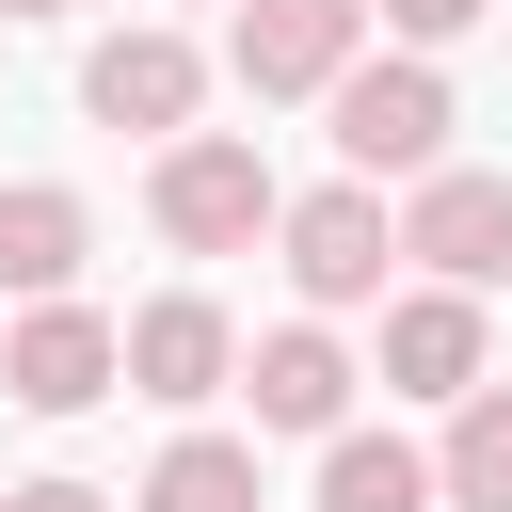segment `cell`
<instances>
[{"label":"cell","mask_w":512,"mask_h":512,"mask_svg":"<svg viewBox=\"0 0 512 512\" xmlns=\"http://www.w3.org/2000/svg\"><path fill=\"white\" fill-rule=\"evenodd\" d=\"M144 208H160V240H176V256H240V240H272V224H288L272 160H256V144H224V128H176Z\"/></svg>","instance_id":"6da1fadb"},{"label":"cell","mask_w":512,"mask_h":512,"mask_svg":"<svg viewBox=\"0 0 512 512\" xmlns=\"http://www.w3.org/2000/svg\"><path fill=\"white\" fill-rule=\"evenodd\" d=\"M336 160L352 176H432L448 160V80L400 48V64H336Z\"/></svg>","instance_id":"7a4b0ae2"},{"label":"cell","mask_w":512,"mask_h":512,"mask_svg":"<svg viewBox=\"0 0 512 512\" xmlns=\"http://www.w3.org/2000/svg\"><path fill=\"white\" fill-rule=\"evenodd\" d=\"M128 384V320H96V304H32L16 336H0V400H32V416H80V400H112Z\"/></svg>","instance_id":"3957f363"},{"label":"cell","mask_w":512,"mask_h":512,"mask_svg":"<svg viewBox=\"0 0 512 512\" xmlns=\"http://www.w3.org/2000/svg\"><path fill=\"white\" fill-rule=\"evenodd\" d=\"M272 240H288V288H304V304H384V256H400V224H384V192H368V176L304 192Z\"/></svg>","instance_id":"277c9868"},{"label":"cell","mask_w":512,"mask_h":512,"mask_svg":"<svg viewBox=\"0 0 512 512\" xmlns=\"http://www.w3.org/2000/svg\"><path fill=\"white\" fill-rule=\"evenodd\" d=\"M352 48H368V0H240V32H224L240 96H336Z\"/></svg>","instance_id":"5b68a950"},{"label":"cell","mask_w":512,"mask_h":512,"mask_svg":"<svg viewBox=\"0 0 512 512\" xmlns=\"http://www.w3.org/2000/svg\"><path fill=\"white\" fill-rule=\"evenodd\" d=\"M400 256L416 272H448V288H496L512 272V176H416V208H400Z\"/></svg>","instance_id":"8992f818"},{"label":"cell","mask_w":512,"mask_h":512,"mask_svg":"<svg viewBox=\"0 0 512 512\" xmlns=\"http://www.w3.org/2000/svg\"><path fill=\"white\" fill-rule=\"evenodd\" d=\"M192 96H208V64H192L176 32H112V48L80 64V112H96V128H144V144H176Z\"/></svg>","instance_id":"52a82bcc"},{"label":"cell","mask_w":512,"mask_h":512,"mask_svg":"<svg viewBox=\"0 0 512 512\" xmlns=\"http://www.w3.org/2000/svg\"><path fill=\"white\" fill-rule=\"evenodd\" d=\"M128 384H144V400H176V416H192V400H224V384H240V336H224V304H208V288L144 304V320H128Z\"/></svg>","instance_id":"ba28073f"},{"label":"cell","mask_w":512,"mask_h":512,"mask_svg":"<svg viewBox=\"0 0 512 512\" xmlns=\"http://www.w3.org/2000/svg\"><path fill=\"white\" fill-rule=\"evenodd\" d=\"M384 384L400 400H464L480 384V288H416V304H384Z\"/></svg>","instance_id":"9c48e42d"},{"label":"cell","mask_w":512,"mask_h":512,"mask_svg":"<svg viewBox=\"0 0 512 512\" xmlns=\"http://www.w3.org/2000/svg\"><path fill=\"white\" fill-rule=\"evenodd\" d=\"M240 384H256V432H336V416H352V352H336L320 320L256 336V368H240Z\"/></svg>","instance_id":"30bf717a"},{"label":"cell","mask_w":512,"mask_h":512,"mask_svg":"<svg viewBox=\"0 0 512 512\" xmlns=\"http://www.w3.org/2000/svg\"><path fill=\"white\" fill-rule=\"evenodd\" d=\"M80 240H96V224H80V192H48V176H16V192H0V288H16V304L80 288Z\"/></svg>","instance_id":"8fae6325"},{"label":"cell","mask_w":512,"mask_h":512,"mask_svg":"<svg viewBox=\"0 0 512 512\" xmlns=\"http://www.w3.org/2000/svg\"><path fill=\"white\" fill-rule=\"evenodd\" d=\"M448 496V464H416L400 432H336L320 448V512H432Z\"/></svg>","instance_id":"7c38bea8"},{"label":"cell","mask_w":512,"mask_h":512,"mask_svg":"<svg viewBox=\"0 0 512 512\" xmlns=\"http://www.w3.org/2000/svg\"><path fill=\"white\" fill-rule=\"evenodd\" d=\"M448 512H512V384L448 400Z\"/></svg>","instance_id":"4fadbf2b"},{"label":"cell","mask_w":512,"mask_h":512,"mask_svg":"<svg viewBox=\"0 0 512 512\" xmlns=\"http://www.w3.org/2000/svg\"><path fill=\"white\" fill-rule=\"evenodd\" d=\"M144 512H256V448L240 432H176L160 480H144Z\"/></svg>","instance_id":"5bb4252c"},{"label":"cell","mask_w":512,"mask_h":512,"mask_svg":"<svg viewBox=\"0 0 512 512\" xmlns=\"http://www.w3.org/2000/svg\"><path fill=\"white\" fill-rule=\"evenodd\" d=\"M384 16H400V32H416V48H448V32H480V16H496V0H384Z\"/></svg>","instance_id":"9a60e30c"},{"label":"cell","mask_w":512,"mask_h":512,"mask_svg":"<svg viewBox=\"0 0 512 512\" xmlns=\"http://www.w3.org/2000/svg\"><path fill=\"white\" fill-rule=\"evenodd\" d=\"M0 512H112V496H96V480H16Z\"/></svg>","instance_id":"2e32d148"},{"label":"cell","mask_w":512,"mask_h":512,"mask_svg":"<svg viewBox=\"0 0 512 512\" xmlns=\"http://www.w3.org/2000/svg\"><path fill=\"white\" fill-rule=\"evenodd\" d=\"M0 16H64V0H0Z\"/></svg>","instance_id":"e0dca14e"}]
</instances>
